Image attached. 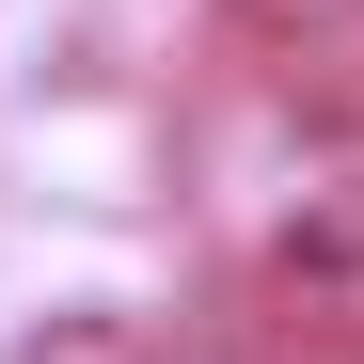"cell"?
<instances>
[{
  "instance_id": "6da1fadb",
  "label": "cell",
  "mask_w": 364,
  "mask_h": 364,
  "mask_svg": "<svg viewBox=\"0 0 364 364\" xmlns=\"http://www.w3.org/2000/svg\"><path fill=\"white\" fill-rule=\"evenodd\" d=\"M0 364H159V333H143V317H111V301H64V317H32Z\"/></svg>"
},
{
  "instance_id": "7a4b0ae2",
  "label": "cell",
  "mask_w": 364,
  "mask_h": 364,
  "mask_svg": "<svg viewBox=\"0 0 364 364\" xmlns=\"http://www.w3.org/2000/svg\"><path fill=\"white\" fill-rule=\"evenodd\" d=\"M348 269H364V174H348V191H317V206L285 222V285H348Z\"/></svg>"
},
{
  "instance_id": "3957f363",
  "label": "cell",
  "mask_w": 364,
  "mask_h": 364,
  "mask_svg": "<svg viewBox=\"0 0 364 364\" xmlns=\"http://www.w3.org/2000/svg\"><path fill=\"white\" fill-rule=\"evenodd\" d=\"M364 16V0H237V32H269V48H333Z\"/></svg>"
}]
</instances>
